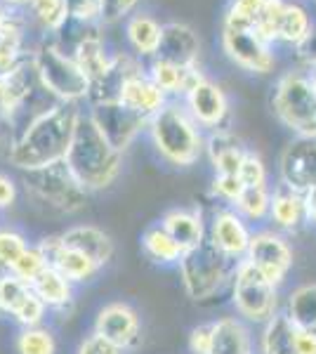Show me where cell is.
I'll return each mask as SVG.
<instances>
[{
    "label": "cell",
    "instance_id": "7",
    "mask_svg": "<svg viewBox=\"0 0 316 354\" xmlns=\"http://www.w3.org/2000/svg\"><path fill=\"white\" fill-rule=\"evenodd\" d=\"M232 305L248 322L267 324L279 314V286H274L248 258H243L232 277Z\"/></svg>",
    "mask_w": 316,
    "mask_h": 354
},
{
    "label": "cell",
    "instance_id": "33",
    "mask_svg": "<svg viewBox=\"0 0 316 354\" xmlns=\"http://www.w3.org/2000/svg\"><path fill=\"white\" fill-rule=\"evenodd\" d=\"M31 293V283H26L24 279H19L12 272L3 274L0 277V317H15Z\"/></svg>",
    "mask_w": 316,
    "mask_h": 354
},
{
    "label": "cell",
    "instance_id": "31",
    "mask_svg": "<svg viewBox=\"0 0 316 354\" xmlns=\"http://www.w3.org/2000/svg\"><path fill=\"white\" fill-rule=\"evenodd\" d=\"M21 48H24V26H21V19L8 15L5 24L0 26V76L15 71L26 59L21 55Z\"/></svg>",
    "mask_w": 316,
    "mask_h": 354
},
{
    "label": "cell",
    "instance_id": "24",
    "mask_svg": "<svg viewBox=\"0 0 316 354\" xmlns=\"http://www.w3.org/2000/svg\"><path fill=\"white\" fill-rule=\"evenodd\" d=\"M212 324V354H252L250 330L241 319L224 317Z\"/></svg>",
    "mask_w": 316,
    "mask_h": 354
},
{
    "label": "cell",
    "instance_id": "22",
    "mask_svg": "<svg viewBox=\"0 0 316 354\" xmlns=\"http://www.w3.org/2000/svg\"><path fill=\"white\" fill-rule=\"evenodd\" d=\"M160 225L185 248V253L208 239V225H205L203 215L196 213V210H170V213L163 215Z\"/></svg>",
    "mask_w": 316,
    "mask_h": 354
},
{
    "label": "cell",
    "instance_id": "17",
    "mask_svg": "<svg viewBox=\"0 0 316 354\" xmlns=\"http://www.w3.org/2000/svg\"><path fill=\"white\" fill-rule=\"evenodd\" d=\"M185 100H187L189 113H192V118L198 125L212 128V130H222L220 125L227 121L229 102L220 85L203 81V83H198Z\"/></svg>",
    "mask_w": 316,
    "mask_h": 354
},
{
    "label": "cell",
    "instance_id": "37",
    "mask_svg": "<svg viewBox=\"0 0 316 354\" xmlns=\"http://www.w3.org/2000/svg\"><path fill=\"white\" fill-rule=\"evenodd\" d=\"M48 267H50V262H48V255L43 253V248H40V245H28L26 253L15 262V267L10 272L17 274L19 279H24L26 283H33Z\"/></svg>",
    "mask_w": 316,
    "mask_h": 354
},
{
    "label": "cell",
    "instance_id": "27",
    "mask_svg": "<svg viewBox=\"0 0 316 354\" xmlns=\"http://www.w3.org/2000/svg\"><path fill=\"white\" fill-rule=\"evenodd\" d=\"M125 33H128V43L132 45L140 57H149L154 59L160 48V38H163V26L158 24L154 17L149 15H135L130 17L128 26H125Z\"/></svg>",
    "mask_w": 316,
    "mask_h": 354
},
{
    "label": "cell",
    "instance_id": "42",
    "mask_svg": "<svg viewBox=\"0 0 316 354\" xmlns=\"http://www.w3.org/2000/svg\"><path fill=\"white\" fill-rule=\"evenodd\" d=\"M239 177L245 187H267V168H264V161L257 153L248 151L241 163Z\"/></svg>",
    "mask_w": 316,
    "mask_h": 354
},
{
    "label": "cell",
    "instance_id": "47",
    "mask_svg": "<svg viewBox=\"0 0 316 354\" xmlns=\"http://www.w3.org/2000/svg\"><path fill=\"white\" fill-rule=\"evenodd\" d=\"M78 354H123V350L118 345H113V342H109L106 338H102L100 333H93L80 342Z\"/></svg>",
    "mask_w": 316,
    "mask_h": 354
},
{
    "label": "cell",
    "instance_id": "6",
    "mask_svg": "<svg viewBox=\"0 0 316 354\" xmlns=\"http://www.w3.org/2000/svg\"><path fill=\"white\" fill-rule=\"evenodd\" d=\"M279 121L297 135H316V90L304 71H288L279 78L272 95Z\"/></svg>",
    "mask_w": 316,
    "mask_h": 354
},
{
    "label": "cell",
    "instance_id": "48",
    "mask_svg": "<svg viewBox=\"0 0 316 354\" xmlns=\"http://www.w3.org/2000/svg\"><path fill=\"white\" fill-rule=\"evenodd\" d=\"M295 50H297V59H300L302 64H307L309 68H316V24L312 26L309 36L304 38Z\"/></svg>",
    "mask_w": 316,
    "mask_h": 354
},
{
    "label": "cell",
    "instance_id": "19",
    "mask_svg": "<svg viewBox=\"0 0 316 354\" xmlns=\"http://www.w3.org/2000/svg\"><path fill=\"white\" fill-rule=\"evenodd\" d=\"M120 104L151 121V118L168 104V95L149 78V73L140 71V73H135V76H130L128 83L123 85Z\"/></svg>",
    "mask_w": 316,
    "mask_h": 354
},
{
    "label": "cell",
    "instance_id": "39",
    "mask_svg": "<svg viewBox=\"0 0 316 354\" xmlns=\"http://www.w3.org/2000/svg\"><path fill=\"white\" fill-rule=\"evenodd\" d=\"M284 10H286V0H267L255 26L257 36L264 38L267 43L279 41V24H281V17H284Z\"/></svg>",
    "mask_w": 316,
    "mask_h": 354
},
{
    "label": "cell",
    "instance_id": "41",
    "mask_svg": "<svg viewBox=\"0 0 316 354\" xmlns=\"http://www.w3.org/2000/svg\"><path fill=\"white\" fill-rule=\"evenodd\" d=\"M45 314H48V307H45V302L40 300L36 293H31L24 305L17 310V314H15L12 319H15L17 324H19V326L33 328V326H40V324H43Z\"/></svg>",
    "mask_w": 316,
    "mask_h": 354
},
{
    "label": "cell",
    "instance_id": "1",
    "mask_svg": "<svg viewBox=\"0 0 316 354\" xmlns=\"http://www.w3.org/2000/svg\"><path fill=\"white\" fill-rule=\"evenodd\" d=\"M80 113L83 111L76 102H57L50 109L36 113L10 142V163L28 173L66 161Z\"/></svg>",
    "mask_w": 316,
    "mask_h": 354
},
{
    "label": "cell",
    "instance_id": "23",
    "mask_svg": "<svg viewBox=\"0 0 316 354\" xmlns=\"http://www.w3.org/2000/svg\"><path fill=\"white\" fill-rule=\"evenodd\" d=\"M269 220L274 227L286 232H295L302 222H307L304 215V196L302 192L292 189L288 185H281L272 194V208H269Z\"/></svg>",
    "mask_w": 316,
    "mask_h": 354
},
{
    "label": "cell",
    "instance_id": "26",
    "mask_svg": "<svg viewBox=\"0 0 316 354\" xmlns=\"http://www.w3.org/2000/svg\"><path fill=\"white\" fill-rule=\"evenodd\" d=\"M73 59L78 62V66L83 68V73L90 78V85H93L97 78H102L106 73V68L111 66L113 57L106 55L102 36L97 33V28H93V31H88V36L76 45Z\"/></svg>",
    "mask_w": 316,
    "mask_h": 354
},
{
    "label": "cell",
    "instance_id": "28",
    "mask_svg": "<svg viewBox=\"0 0 316 354\" xmlns=\"http://www.w3.org/2000/svg\"><path fill=\"white\" fill-rule=\"evenodd\" d=\"M33 293L45 302L48 310H64L73 300V283L64 274H59L55 267H48L36 281L31 283Z\"/></svg>",
    "mask_w": 316,
    "mask_h": 354
},
{
    "label": "cell",
    "instance_id": "36",
    "mask_svg": "<svg viewBox=\"0 0 316 354\" xmlns=\"http://www.w3.org/2000/svg\"><path fill=\"white\" fill-rule=\"evenodd\" d=\"M17 354H57V340L45 326L24 328L17 338Z\"/></svg>",
    "mask_w": 316,
    "mask_h": 354
},
{
    "label": "cell",
    "instance_id": "35",
    "mask_svg": "<svg viewBox=\"0 0 316 354\" xmlns=\"http://www.w3.org/2000/svg\"><path fill=\"white\" fill-rule=\"evenodd\" d=\"M269 208H272V192L267 187H245L239 201L234 203V210L243 220H264L269 218Z\"/></svg>",
    "mask_w": 316,
    "mask_h": 354
},
{
    "label": "cell",
    "instance_id": "54",
    "mask_svg": "<svg viewBox=\"0 0 316 354\" xmlns=\"http://www.w3.org/2000/svg\"><path fill=\"white\" fill-rule=\"evenodd\" d=\"M5 3H10V5H17V3H24V0H5ZM28 3V0H26Z\"/></svg>",
    "mask_w": 316,
    "mask_h": 354
},
{
    "label": "cell",
    "instance_id": "14",
    "mask_svg": "<svg viewBox=\"0 0 316 354\" xmlns=\"http://www.w3.org/2000/svg\"><path fill=\"white\" fill-rule=\"evenodd\" d=\"M140 317L125 302H111V305L102 307L95 319V333L102 338L118 345L120 350H130L140 342Z\"/></svg>",
    "mask_w": 316,
    "mask_h": 354
},
{
    "label": "cell",
    "instance_id": "52",
    "mask_svg": "<svg viewBox=\"0 0 316 354\" xmlns=\"http://www.w3.org/2000/svg\"><path fill=\"white\" fill-rule=\"evenodd\" d=\"M5 19H8V12H5V10H3V8H0V26H3V24H5Z\"/></svg>",
    "mask_w": 316,
    "mask_h": 354
},
{
    "label": "cell",
    "instance_id": "11",
    "mask_svg": "<svg viewBox=\"0 0 316 354\" xmlns=\"http://www.w3.org/2000/svg\"><path fill=\"white\" fill-rule=\"evenodd\" d=\"M222 48L234 64L252 73H272L277 66V55L272 53V43L257 36L255 31H222Z\"/></svg>",
    "mask_w": 316,
    "mask_h": 354
},
{
    "label": "cell",
    "instance_id": "49",
    "mask_svg": "<svg viewBox=\"0 0 316 354\" xmlns=\"http://www.w3.org/2000/svg\"><path fill=\"white\" fill-rule=\"evenodd\" d=\"M17 198V187L8 175H0V208H10Z\"/></svg>",
    "mask_w": 316,
    "mask_h": 354
},
{
    "label": "cell",
    "instance_id": "12",
    "mask_svg": "<svg viewBox=\"0 0 316 354\" xmlns=\"http://www.w3.org/2000/svg\"><path fill=\"white\" fill-rule=\"evenodd\" d=\"M281 182L297 192L316 187V135H297L281 153Z\"/></svg>",
    "mask_w": 316,
    "mask_h": 354
},
{
    "label": "cell",
    "instance_id": "34",
    "mask_svg": "<svg viewBox=\"0 0 316 354\" xmlns=\"http://www.w3.org/2000/svg\"><path fill=\"white\" fill-rule=\"evenodd\" d=\"M267 0H232L224 12V28L234 31H255Z\"/></svg>",
    "mask_w": 316,
    "mask_h": 354
},
{
    "label": "cell",
    "instance_id": "43",
    "mask_svg": "<svg viewBox=\"0 0 316 354\" xmlns=\"http://www.w3.org/2000/svg\"><path fill=\"white\" fill-rule=\"evenodd\" d=\"M243 189H245V185L241 182L239 175H215V180H212V192H215V196L232 205L239 201Z\"/></svg>",
    "mask_w": 316,
    "mask_h": 354
},
{
    "label": "cell",
    "instance_id": "45",
    "mask_svg": "<svg viewBox=\"0 0 316 354\" xmlns=\"http://www.w3.org/2000/svg\"><path fill=\"white\" fill-rule=\"evenodd\" d=\"M212 330L215 324H198L189 333V352L192 354H212Z\"/></svg>",
    "mask_w": 316,
    "mask_h": 354
},
{
    "label": "cell",
    "instance_id": "50",
    "mask_svg": "<svg viewBox=\"0 0 316 354\" xmlns=\"http://www.w3.org/2000/svg\"><path fill=\"white\" fill-rule=\"evenodd\" d=\"M302 196H304V215H307V222L309 225H316V187L307 189Z\"/></svg>",
    "mask_w": 316,
    "mask_h": 354
},
{
    "label": "cell",
    "instance_id": "16",
    "mask_svg": "<svg viewBox=\"0 0 316 354\" xmlns=\"http://www.w3.org/2000/svg\"><path fill=\"white\" fill-rule=\"evenodd\" d=\"M43 248V253L48 255L50 267H55L59 274H64L71 283H80V281H90L97 272L102 270L95 260H90L88 255H83L76 248H68V245L62 243V236H50L43 239L38 243Z\"/></svg>",
    "mask_w": 316,
    "mask_h": 354
},
{
    "label": "cell",
    "instance_id": "44",
    "mask_svg": "<svg viewBox=\"0 0 316 354\" xmlns=\"http://www.w3.org/2000/svg\"><path fill=\"white\" fill-rule=\"evenodd\" d=\"M66 15L76 21H85V24H95L100 21L102 3L100 0H64Z\"/></svg>",
    "mask_w": 316,
    "mask_h": 354
},
{
    "label": "cell",
    "instance_id": "40",
    "mask_svg": "<svg viewBox=\"0 0 316 354\" xmlns=\"http://www.w3.org/2000/svg\"><path fill=\"white\" fill-rule=\"evenodd\" d=\"M26 248L28 241L24 239V234L15 230H0V267L10 272L15 262L26 253Z\"/></svg>",
    "mask_w": 316,
    "mask_h": 354
},
{
    "label": "cell",
    "instance_id": "53",
    "mask_svg": "<svg viewBox=\"0 0 316 354\" xmlns=\"http://www.w3.org/2000/svg\"><path fill=\"white\" fill-rule=\"evenodd\" d=\"M3 149H5V137H3V133H0V153H3Z\"/></svg>",
    "mask_w": 316,
    "mask_h": 354
},
{
    "label": "cell",
    "instance_id": "4",
    "mask_svg": "<svg viewBox=\"0 0 316 354\" xmlns=\"http://www.w3.org/2000/svg\"><path fill=\"white\" fill-rule=\"evenodd\" d=\"M236 265L239 260L227 258L210 239H205L196 248L187 250L177 267H180V279L189 298L205 302L215 298L227 283H232Z\"/></svg>",
    "mask_w": 316,
    "mask_h": 354
},
{
    "label": "cell",
    "instance_id": "5",
    "mask_svg": "<svg viewBox=\"0 0 316 354\" xmlns=\"http://www.w3.org/2000/svg\"><path fill=\"white\" fill-rule=\"evenodd\" d=\"M33 64H36L40 85L55 102H78L88 100L90 95V78L83 73L78 62L71 55H66L57 43L38 45L33 53Z\"/></svg>",
    "mask_w": 316,
    "mask_h": 354
},
{
    "label": "cell",
    "instance_id": "38",
    "mask_svg": "<svg viewBox=\"0 0 316 354\" xmlns=\"http://www.w3.org/2000/svg\"><path fill=\"white\" fill-rule=\"evenodd\" d=\"M33 17L50 31H57L66 21V3L64 0H28Z\"/></svg>",
    "mask_w": 316,
    "mask_h": 354
},
{
    "label": "cell",
    "instance_id": "25",
    "mask_svg": "<svg viewBox=\"0 0 316 354\" xmlns=\"http://www.w3.org/2000/svg\"><path fill=\"white\" fill-rule=\"evenodd\" d=\"M205 151L210 156V163L215 165L217 175H239L241 170V163L245 158V151L241 147L239 140H234L229 133L224 130H215L210 135L208 145H205Z\"/></svg>",
    "mask_w": 316,
    "mask_h": 354
},
{
    "label": "cell",
    "instance_id": "46",
    "mask_svg": "<svg viewBox=\"0 0 316 354\" xmlns=\"http://www.w3.org/2000/svg\"><path fill=\"white\" fill-rule=\"evenodd\" d=\"M100 3H102L100 21H104V24H113V21L123 19L125 15H130L140 0H100Z\"/></svg>",
    "mask_w": 316,
    "mask_h": 354
},
{
    "label": "cell",
    "instance_id": "10",
    "mask_svg": "<svg viewBox=\"0 0 316 354\" xmlns=\"http://www.w3.org/2000/svg\"><path fill=\"white\" fill-rule=\"evenodd\" d=\"M252 265L260 270L274 286H281L292 267V250L288 241L277 232H257L250 236L248 253Z\"/></svg>",
    "mask_w": 316,
    "mask_h": 354
},
{
    "label": "cell",
    "instance_id": "20",
    "mask_svg": "<svg viewBox=\"0 0 316 354\" xmlns=\"http://www.w3.org/2000/svg\"><path fill=\"white\" fill-rule=\"evenodd\" d=\"M62 236V243L68 248H76L83 255H88L90 260H95L100 267H104L113 258V241L111 236L93 225H76L71 230H66Z\"/></svg>",
    "mask_w": 316,
    "mask_h": 354
},
{
    "label": "cell",
    "instance_id": "30",
    "mask_svg": "<svg viewBox=\"0 0 316 354\" xmlns=\"http://www.w3.org/2000/svg\"><path fill=\"white\" fill-rule=\"evenodd\" d=\"M284 314L297 328L316 335V283H304L292 290L286 300Z\"/></svg>",
    "mask_w": 316,
    "mask_h": 354
},
{
    "label": "cell",
    "instance_id": "3",
    "mask_svg": "<svg viewBox=\"0 0 316 354\" xmlns=\"http://www.w3.org/2000/svg\"><path fill=\"white\" fill-rule=\"evenodd\" d=\"M149 133H151L154 147L160 156L172 165H180V168L194 165L205 149L198 123L192 118L187 104L168 102L149 121Z\"/></svg>",
    "mask_w": 316,
    "mask_h": 354
},
{
    "label": "cell",
    "instance_id": "9",
    "mask_svg": "<svg viewBox=\"0 0 316 354\" xmlns=\"http://www.w3.org/2000/svg\"><path fill=\"white\" fill-rule=\"evenodd\" d=\"M88 113L97 128L102 130V135L111 142L113 149L120 153L132 145V140L142 133V128H149V118L130 111L120 102H113V104H93Z\"/></svg>",
    "mask_w": 316,
    "mask_h": 354
},
{
    "label": "cell",
    "instance_id": "18",
    "mask_svg": "<svg viewBox=\"0 0 316 354\" xmlns=\"http://www.w3.org/2000/svg\"><path fill=\"white\" fill-rule=\"evenodd\" d=\"M198 53H201V43L196 33L187 24L172 21V24L163 26V38H160L156 59H165L182 68H194L198 62Z\"/></svg>",
    "mask_w": 316,
    "mask_h": 354
},
{
    "label": "cell",
    "instance_id": "13",
    "mask_svg": "<svg viewBox=\"0 0 316 354\" xmlns=\"http://www.w3.org/2000/svg\"><path fill=\"white\" fill-rule=\"evenodd\" d=\"M260 354H316V335L297 328L284 312H279L264 324Z\"/></svg>",
    "mask_w": 316,
    "mask_h": 354
},
{
    "label": "cell",
    "instance_id": "8",
    "mask_svg": "<svg viewBox=\"0 0 316 354\" xmlns=\"http://www.w3.org/2000/svg\"><path fill=\"white\" fill-rule=\"evenodd\" d=\"M26 192L40 203L62 213H76L88 201V189L73 177L66 161L24 173Z\"/></svg>",
    "mask_w": 316,
    "mask_h": 354
},
{
    "label": "cell",
    "instance_id": "32",
    "mask_svg": "<svg viewBox=\"0 0 316 354\" xmlns=\"http://www.w3.org/2000/svg\"><path fill=\"white\" fill-rule=\"evenodd\" d=\"M312 26H314L312 17H309V12L302 8V5L286 3L284 17H281V24H279V41L295 45L297 48V45L309 36Z\"/></svg>",
    "mask_w": 316,
    "mask_h": 354
},
{
    "label": "cell",
    "instance_id": "21",
    "mask_svg": "<svg viewBox=\"0 0 316 354\" xmlns=\"http://www.w3.org/2000/svg\"><path fill=\"white\" fill-rule=\"evenodd\" d=\"M147 73H149V78H151V81L156 83L165 95H182V97H187L198 83L205 81V78L201 76L198 66L182 68V66L170 64V62H165V59H156V57L151 59V64H149Z\"/></svg>",
    "mask_w": 316,
    "mask_h": 354
},
{
    "label": "cell",
    "instance_id": "15",
    "mask_svg": "<svg viewBox=\"0 0 316 354\" xmlns=\"http://www.w3.org/2000/svg\"><path fill=\"white\" fill-rule=\"evenodd\" d=\"M250 236L252 234L248 232V227H245V220L232 208L217 210V213L212 215V220L208 222V239L232 260L245 258L248 245H250Z\"/></svg>",
    "mask_w": 316,
    "mask_h": 354
},
{
    "label": "cell",
    "instance_id": "29",
    "mask_svg": "<svg viewBox=\"0 0 316 354\" xmlns=\"http://www.w3.org/2000/svg\"><path fill=\"white\" fill-rule=\"evenodd\" d=\"M142 250L151 262L156 265H180L182 255H185V248L165 232L163 225H154L142 234Z\"/></svg>",
    "mask_w": 316,
    "mask_h": 354
},
{
    "label": "cell",
    "instance_id": "51",
    "mask_svg": "<svg viewBox=\"0 0 316 354\" xmlns=\"http://www.w3.org/2000/svg\"><path fill=\"white\" fill-rule=\"evenodd\" d=\"M309 78H312V85H314V90H316V68H309Z\"/></svg>",
    "mask_w": 316,
    "mask_h": 354
},
{
    "label": "cell",
    "instance_id": "2",
    "mask_svg": "<svg viewBox=\"0 0 316 354\" xmlns=\"http://www.w3.org/2000/svg\"><path fill=\"white\" fill-rule=\"evenodd\" d=\"M66 165L88 192L104 189L120 173L123 153L113 149L88 111L80 113L76 123L71 149L66 153Z\"/></svg>",
    "mask_w": 316,
    "mask_h": 354
}]
</instances>
